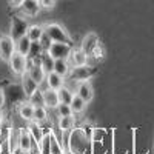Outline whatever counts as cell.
I'll list each match as a JSON object with an SVG mask.
<instances>
[{"label": "cell", "instance_id": "1", "mask_svg": "<svg viewBox=\"0 0 154 154\" xmlns=\"http://www.w3.org/2000/svg\"><path fill=\"white\" fill-rule=\"evenodd\" d=\"M89 148H91V140L83 128H74L69 131V136L66 137V149L75 154H86Z\"/></svg>", "mask_w": 154, "mask_h": 154}, {"label": "cell", "instance_id": "2", "mask_svg": "<svg viewBox=\"0 0 154 154\" xmlns=\"http://www.w3.org/2000/svg\"><path fill=\"white\" fill-rule=\"evenodd\" d=\"M97 74V68L93 66V65H88V63H85V65H77V66H71V71L68 74L69 80H74L75 83L79 82H86L89 80L91 77H94Z\"/></svg>", "mask_w": 154, "mask_h": 154}, {"label": "cell", "instance_id": "3", "mask_svg": "<svg viewBox=\"0 0 154 154\" xmlns=\"http://www.w3.org/2000/svg\"><path fill=\"white\" fill-rule=\"evenodd\" d=\"M45 32L49 35V38L53 42H63V43H69L72 45V40H71V35L68 34V31L62 26L59 23H48L45 25Z\"/></svg>", "mask_w": 154, "mask_h": 154}, {"label": "cell", "instance_id": "4", "mask_svg": "<svg viewBox=\"0 0 154 154\" xmlns=\"http://www.w3.org/2000/svg\"><path fill=\"white\" fill-rule=\"evenodd\" d=\"M29 28V23L28 20L25 19L23 16H12L11 19V31H9V35L14 38V40H19L20 37L26 35V31Z\"/></svg>", "mask_w": 154, "mask_h": 154}, {"label": "cell", "instance_id": "5", "mask_svg": "<svg viewBox=\"0 0 154 154\" xmlns=\"http://www.w3.org/2000/svg\"><path fill=\"white\" fill-rule=\"evenodd\" d=\"M9 66H11V71L14 72L16 75H23L28 69V57L26 56H22L19 53H14L11 56V59L8 60Z\"/></svg>", "mask_w": 154, "mask_h": 154}, {"label": "cell", "instance_id": "6", "mask_svg": "<svg viewBox=\"0 0 154 154\" xmlns=\"http://www.w3.org/2000/svg\"><path fill=\"white\" fill-rule=\"evenodd\" d=\"M71 51H72V45H69V43L53 42L51 46H49V49H48V53L54 60H57V59H68Z\"/></svg>", "mask_w": 154, "mask_h": 154}, {"label": "cell", "instance_id": "7", "mask_svg": "<svg viewBox=\"0 0 154 154\" xmlns=\"http://www.w3.org/2000/svg\"><path fill=\"white\" fill-rule=\"evenodd\" d=\"M14 53H16V40L9 34L0 35V57L8 62Z\"/></svg>", "mask_w": 154, "mask_h": 154}, {"label": "cell", "instance_id": "8", "mask_svg": "<svg viewBox=\"0 0 154 154\" xmlns=\"http://www.w3.org/2000/svg\"><path fill=\"white\" fill-rule=\"evenodd\" d=\"M5 91V97L11 102V103H22V102L28 100V96L25 94L23 91V86L22 85H9Z\"/></svg>", "mask_w": 154, "mask_h": 154}, {"label": "cell", "instance_id": "9", "mask_svg": "<svg viewBox=\"0 0 154 154\" xmlns=\"http://www.w3.org/2000/svg\"><path fill=\"white\" fill-rule=\"evenodd\" d=\"M17 9L23 17H35L42 8L38 5V0H23V3Z\"/></svg>", "mask_w": 154, "mask_h": 154}, {"label": "cell", "instance_id": "10", "mask_svg": "<svg viewBox=\"0 0 154 154\" xmlns=\"http://www.w3.org/2000/svg\"><path fill=\"white\" fill-rule=\"evenodd\" d=\"M75 94L80 99H83L86 103H89L94 97V89H93L91 83H89L88 80L86 82H79L77 83V88H75Z\"/></svg>", "mask_w": 154, "mask_h": 154}, {"label": "cell", "instance_id": "11", "mask_svg": "<svg viewBox=\"0 0 154 154\" xmlns=\"http://www.w3.org/2000/svg\"><path fill=\"white\" fill-rule=\"evenodd\" d=\"M26 74L31 77L32 80H35L38 85H42V83L45 82V77H46V74H45L43 68L40 66V63H29V62H28V69H26Z\"/></svg>", "mask_w": 154, "mask_h": 154}, {"label": "cell", "instance_id": "12", "mask_svg": "<svg viewBox=\"0 0 154 154\" xmlns=\"http://www.w3.org/2000/svg\"><path fill=\"white\" fill-rule=\"evenodd\" d=\"M97 42H100V40H99V37H97V34H94V32H89V34H86V35L82 38L80 49H82L83 53H85V54L89 57V54H91L93 48L97 45Z\"/></svg>", "mask_w": 154, "mask_h": 154}, {"label": "cell", "instance_id": "13", "mask_svg": "<svg viewBox=\"0 0 154 154\" xmlns=\"http://www.w3.org/2000/svg\"><path fill=\"white\" fill-rule=\"evenodd\" d=\"M43 100H45V106L48 109H56V106L60 103L57 91L56 89H51V88L43 89Z\"/></svg>", "mask_w": 154, "mask_h": 154}, {"label": "cell", "instance_id": "14", "mask_svg": "<svg viewBox=\"0 0 154 154\" xmlns=\"http://www.w3.org/2000/svg\"><path fill=\"white\" fill-rule=\"evenodd\" d=\"M88 59H89V57L83 53L80 48H77V49L72 48L71 54H69V57H68V62H69L71 66H77V65H85V63H88Z\"/></svg>", "mask_w": 154, "mask_h": 154}, {"label": "cell", "instance_id": "15", "mask_svg": "<svg viewBox=\"0 0 154 154\" xmlns=\"http://www.w3.org/2000/svg\"><path fill=\"white\" fill-rule=\"evenodd\" d=\"M17 111H19V116L23 119V120H26V122H32V116H34V106L29 103L28 100H25L22 102V103L17 105Z\"/></svg>", "mask_w": 154, "mask_h": 154}, {"label": "cell", "instance_id": "16", "mask_svg": "<svg viewBox=\"0 0 154 154\" xmlns=\"http://www.w3.org/2000/svg\"><path fill=\"white\" fill-rule=\"evenodd\" d=\"M45 82H46L48 88H51V89H56V91H57L59 88H62L63 85H65V79H63L62 75L56 74L54 71H53V72H49V74H46V77H45Z\"/></svg>", "mask_w": 154, "mask_h": 154}, {"label": "cell", "instance_id": "17", "mask_svg": "<svg viewBox=\"0 0 154 154\" xmlns=\"http://www.w3.org/2000/svg\"><path fill=\"white\" fill-rule=\"evenodd\" d=\"M69 71H71V65H69L68 59H57L54 62V72L62 75L63 79H66V77H68Z\"/></svg>", "mask_w": 154, "mask_h": 154}, {"label": "cell", "instance_id": "18", "mask_svg": "<svg viewBox=\"0 0 154 154\" xmlns=\"http://www.w3.org/2000/svg\"><path fill=\"white\" fill-rule=\"evenodd\" d=\"M28 131H29V134H31V137H32V140L37 143V145H40V142H42V139L45 137V130L42 128V125L40 123H35V122H32L29 126H28Z\"/></svg>", "mask_w": 154, "mask_h": 154}, {"label": "cell", "instance_id": "19", "mask_svg": "<svg viewBox=\"0 0 154 154\" xmlns=\"http://www.w3.org/2000/svg\"><path fill=\"white\" fill-rule=\"evenodd\" d=\"M22 86H23L25 94H26V96H31V94H32L40 85H38L35 80H32L31 77H29L26 72H25V74L22 75Z\"/></svg>", "mask_w": 154, "mask_h": 154}, {"label": "cell", "instance_id": "20", "mask_svg": "<svg viewBox=\"0 0 154 154\" xmlns=\"http://www.w3.org/2000/svg\"><path fill=\"white\" fill-rule=\"evenodd\" d=\"M75 126V119L71 116H63V117H59V130L60 133H69L71 130H74Z\"/></svg>", "mask_w": 154, "mask_h": 154}, {"label": "cell", "instance_id": "21", "mask_svg": "<svg viewBox=\"0 0 154 154\" xmlns=\"http://www.w3.org/2000/svg\"><path fill=\"white\" fill-rule=\"evenodd\" d=\"M43 32H45V28L40 26V25H29V28L26 31V37L31 42H38L42 38Z\"/></svg>", "mask_w": 154, "mask_h": 154}, {"label": "cell", "instance_id": "22", "mask_svg": "<svg viewBox=\"0 0 154 154\" xmlns=\"http://www.w3.org/2000/svg\"><path fill=\"white\" fill-rule=\"evenodd\" d=\"M54 59L49 56L48 51H43V54L40 56V66L43 68L45 74H49V72H53L54 71Z\"/></svg>", "mask_w": 154, "mask_h": 154}, {"label": "cell", "instance_id": "23", "mask_svg": "<svg viewBox=\"0 0 154 154\" xmlns=\"http://www.w3.org/2000/svg\"><path fill=\"white\" fill-rule=\"evenodd\" d=\"M29 46H31V40L26 35H23V37L19 38V40H16V53H19L22 56H28Z\"/></svg>", "mask_w": 154, "mask_h": 154}, {"label": "cell", "instance_id": "24", "mask_svg": "<svg viewBox=\"0 0 154 154\" xmlns=\"http://www.w3.org/2000/svg\"><path fill=\"white\" fill-rule=\"evenodd\" d=\"M57 94H59V100H60V103H71V100H72V97H74V91L71 88H68L66 85H63L62 88H59L57 89Z\"/></svg>", "mask_w": 154, "mask_h": 154}, {"label": "cell", "instance_id": "25", "mask_svg": "<svg viewBox=\"0 0 154 154\" xmlns=\"http://www.w3.org/2000/svg\"><path fill=\"white\" fill-rule=\"evenodd\" d=\"M69 106H71V109H72V114H82V112L86 109V102H85L83 99H80L77 94H74Z\"/></svg>", "mask_w": 154, "mask_h": 154}, {"label": "cell", "instance_id": "26", "mask_svg": "<svg viewBox=\"0 0 154 154\" xmlns=\"http://www.w3.org/2000/svg\"><path fill=\"white\" fill-rule=\"evenodd\" d=\"M105 136H106L105 130H102V128H91V133H89L91 145H94V143H103L105 142Z\"/></svg>", "mask_w": 154, "mask_h": 154}, {"label": "cell", "instance_id": "27", "mask_svg": "<svg viewBox=\"0 0 154 154\" xmlns=\"http://www.w3.org/2000/svg\"><path fill=\"white\" fill-rule=\"evenodd\" d=\"M28 102L32 105V106H45V100H43V89L37 88L35 91L28 96Z\"/></svg>", "mask_w": 154, "mask_h": 154}, {"label": "cell", "instance_id": "28", "mask_svg": "<svg viewBox=\"0 0 154 154\" xmlns=\"http://www.w3.org/2000/svg\"><path fill=\"white\" fill-rule=\"evenodd\" d=\"M51 154H65V146L62 145L54 131H51Z\"/></svg>", "mask_w": 154, "mask_h": 154}, {"label": "cell", "instance_id": "29", "mask_svg": "<svg viewBox=\"0 0 154 154\" xmlns=\"http://www.w3.org/2000/svg\"><path fill=\"white\" fill-rule=\"evenodd\" d=\"M46 119H48V108H46V106H34L32 122H35V123H43Z\"/></svg>", "mask_w": 154, "mask_h": 154}, {"label": "cell", "instance_id": "30", "mask_svg": "<svg viewBox=\"0 0 154 154\" xmlns=\"http://www.w3.org/2000/svg\"><path fill=\"white\" fill-rule=\"evenodd\" d=\"M43 54V48L40 45V42H31V46H29V53H28V60H32V59H37Z\"/></svg>", "mask_w": 154, "mask_h": 154}, {"label": "cell", "instance_id": "31", "mask_svg": "<svg viewBox=\"0 0 154 154\" xmlns=\"http://www.w3.org/2000/svg\"><path fill=\"white\" fill-rule=\"evenodd\" d=\"M38 154H51V131L45 134L38 145Z\"/></svg>", "mask_w": 154, "mask_h": 154}, {"label": "cell", "instance_id": "32", "mask_svg": "<svg viewBox=\"0 0 154 154\" xmlns=\"http://www.w3.org/2000/svg\"><path fill=\"white\" fill-rule=\"evenodd\" d=\"M89 57H93V59L97 60V62H99V60H103V57H105V48H103V45H102L100 42H97V45L93 48Z\"/></svg>", "mask_w": 154, "mask_h": 154}, {"label": "cell", "instance_id": "33", "mask_svg": "<svg viewBox=\"0 0 154 154\" xmlns=\"http://www.w3.org/2000/svg\"><path fill=\"white\" fill-rule=\"evenodd\" d=\"M56 112H57V117H63V116H71L72 109L68 103H59L56 106Z\"/></svg>", "mask_w": 154, "mask_h": 154}, {"label": "cell", "instance_id": "34", "mask_svg": "<svg viewBox=\"0 0 154 154\" xmlns=\"http://www.w3.org/2000/svg\"><path fill=\"white\" fill-rule=\"evenodd\" d=\"M40 45H42V48H43V51H48L49 49V46H51V43H53V40L49 38V35L46 34V32H43V35H42V38L40 40Z\"/></svg>", "mask_w": 154, "mask_h": 154}, {"label": "cell", "instance_id": "35", "mask_svg": "<svg viewBox=\"0 0 154 154\" xmlns=\"http://www.w3.org/2000/svg\"><path fill=\"white\" fill-rule=\"evenodd\" d=\"M38 5L42 9H53L56 6V0H38Z\"/></svg>", "mask_w": 154, "mask_h": 154}, {"label": "cell", "instance_id": "36", "mask_svg": "<svg viewBox=\"0 0 154 154\" xmlns=\"http://www.w3.org/2000/svg\"><path fill=\"white\" fill-rule=\"evenodd\" d=\"M5 102H6V97H5V91L0 88V108L5 106Z\"/></svg>", "mask_w": 154, "mask_h": 154}, {"label": "cell", "instance_id": "37", "mask_svg": "<svg viewBox=\"0 0 154 154\" xmlns=\"http://www.w3.org/2000/svg\"><path fill=\"white\" fill-rule=\"evenodd\" d=\"M22 3H23V0H9V5L12 8H19Z\"/></svg>", "mask_w": 154, "mask_h": 154}, {"label": "cell", "instance_id": "38", "mask_svg": "<svg viewBox=\"0 0 154 154\" xmlns=\"http://www.w3.org/2000/svg\"><path fill=\"white\" fill-rule=\"evenodd\" d=\"M9 154H28V152H26V151H23L22 148H19V146H17L14 151H12V152H9Z\"/></svg>", "mask_w": 154, "mask_h": 154}, {"label": "cell", "instance_id": "39", "mask_svg": "<svg viewBox=\"0 0 154 154\" xmlns=\"http://www.w3.org/2000/svg\"><path fill=\"white\" fill-rule=\"evenodd\" d=\"M3 120H5V112H3V108H0V125H2Z\"/></svg>", "mask_w": 154, "mask_h": 154}, {"label": "cell", "instance_id": "40", "mask_svg": "<svg viewBox=\"0 0 154 154\" xmlns=\"http://www.w3.org/2000/svg\"><path fill=\"white\" fill-rule=\"evenodd\" d=\"M65 154H75V152H72V151H69V149H65Z\"/></svg>", "mask_w": 154, "mask_h": 154}, {"label": "cell", "instance_id": "41", "mask_svg": "<svg viewBox=\"0 0 154 154\" xmlns=\"http://www.w3.org/2000/svg\"><path fill=\"white\" fill-rule=\"evenodd\" d=\"M2 151H3V148H2V142H0V154H2Z\"/></svg>", "mask_w": 154, "mask_h": 154}, {"label": "cell", "instance_id": "42", "mask_svg": "<svg viewBox=\"0 0 154 154\" xmlns=\"http://www.w3.org/2000/svg\"><path fill=\"white\" fill-rule=\"evenodd\" d=\"M0 142H2V131H0Z\"/></svg>", "mask_w": 154, "mask_h": 154}]
</instances>
